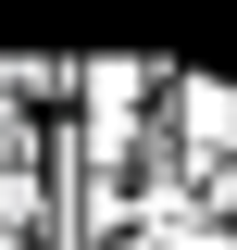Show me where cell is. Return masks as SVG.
<instances>
[{"instance_id":"6da1fadb","label":"cell","mask_w":237,"mask_h":250,"mask_svg":"<svg viewBox=\"0 0 237 250\" xmlns=\"http://www.w3.org/2000/svg\"><path fill=\"white\" fill-rule=\"evenodd\" d=\"M162 163H175L187 188L237 175V75H175V62H162Z\"/></svg>"},{"instance_id":"7a4b0ae2","label":"cell","mask_w":237,"mask_h":250,"mask_svg":"<svg viewBox=\"0 0 237 250\" xmlns=\"http://www.w3.org/2000/svg\"><path fill=\"white\" fill-rule=\"evenodd\" d=\"M113 250H175V238H150V225H125V238H113Z\"/></svg>"},{"instance_id":"3957f363","label":"cell","mask_w":237,"mask_h":250,"mask_svg":"<svg viewBox=\"0 0 237 250\" xmlns=\"http://www.w3.org/2000/svg\"><path fill=\"white\" fill-rule=\"evenodd\" d=\"M13 250H50V238H13Z\"/></svg>"}]
</instances>
